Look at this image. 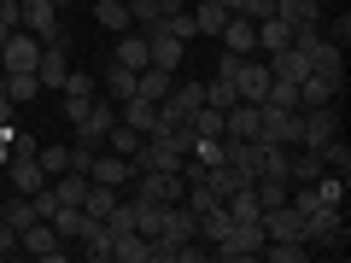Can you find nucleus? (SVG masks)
Returning a JSON list of instances; mask_svg holds the SVG:
<instances>
[{
  "label": "nucleus",
  "mask_w": 351,
  "mask_h": 263,
  "mask_svg": "<svg viewBox=\"0 0 351 263\" xmlns=\"http://www.w3.org/2000/svg\"><path fill=\"white\" fill-rule=\"evenodd\" d=\"M263 240H269V234H263V216H252V223H234L223 240H217V246H211V258H228V263H252V258L263 251Z\"/></svg>",
  "instance_id": "nucleus-1"
},
{
  "label": "nucleus",
  "mask_w": 351,
  "mask_h": 263,
  "mask_svg": "<svg viewBox=\"0 0 351 263\" xmlns=\"http://www.w3.org/2000/svg\"><path fill=\"white\" fill-rule=\"evenodd\" d=\"M346 240H351V228H346V211H316V216H304V246L311 251H346Z\"/></svg>",
  "instance_id": "nucleus-2"
},
{
  "label": "nucleus",
  "mask_w": 351,
  "mask_h": 263,
  "mask_svg": "<svg viewBox=\"0 0 351 263\" xmlns=\"http://www.w3.org/2000/svg\"><path fill=\"white\" fill-rule=\"evenodd\" d=\"M18 24H24L41 47H47V41H64V18H59L53 0H24V6H18Z\"/></svg>",
  "instance_id": "nucleus-3"
},
{
  "label": "nucleus",
  "mask_w": 351,
  "mask_h": 263,
  "mask_svg": "<svg viewBox=\"0 0 351 263\" xmlns=\"http://www.w3.org/2000/svg\"><path fill=\"white\" fill-rule=\"evenodd\" d=\"M64 246H71V240H64L59 228L47 223V216H41V223H29L24 234H18V251H24V258H41V263H59Z\"/></svg>",
  "instance_id": "nucleus-4"
},
{
  "label": "nucleus",
  "mask_w": 351,
  "mask_h": 263,
  "mask_svg": "<svg viewBox=\"0 0 351 263\" xmlns=\"http://www.w3.org/2000/svg\"><path fill=\"white\" fill-rule=\"evenodd\" d=\"M112 123H117V105H112V100H94V105H88V117L76 123V147L100 152V147H106V129H112Z\"/></svg>",
  "instance_id": "nucleus-5"
},
{
  "label": "nucleus",
  "mask_w": 351,
  "mask_h": 263,
  "mask_svg": "<svg viewBox=\"0 0 351 263\" xmlns=\"http://www.w3.org/2000/svg\"><path fill=\"white\" fill-rule=\"evenodd\" d=\"M36 64H41V41L18 24L12 36H6V47H0V71H36Z\"/></svg>",
  "instance_id": "nucleus-6"
},
{
  "label": "nucleus",
  "mask_w": 351,
  "mask_h": 263,
  "mask_svg": "<svg viewBox=\"0 0 351 263\" xmlns=\"http://www.w3.org/2000/svg\"><path fill=\"white\" fill-rule=\"evenodd\" d=\"M36 76H41V88H47V94H59L64 76H71V41H47V47H41Z\"/></svg>",
  "instance_id": "nucleus-7"
},
{
  "label": "nucleus",
  "mask_w": 351,
  "mask_h": 263,
  "mask_svg": "<svg viewBox=\"0 0 351 263\" xmlns=\"http://www.w3.org/2000/svg\"><path fill=\"white\" fill-rule=\"evenodd\" d=\"M234 88H240V100H252V105H263V94H269V59H240V71H234Z\"/></svg>",
  "instance_id": "nucleus-8"
},
{
  "label": "nucleus",
  "mask_w": 351,
  "mask_h": 263,
  "mask_svg": "<svg viewBox=\"0 0 351 263\" xmlns=\"http://www.w3.org/2000/svg\"><path fill=\"white\" fill-rule=\"evenodd\" d=\"M88 181H106V188H129V181H135V164H129L123 152H94V164H88Z\"/></svg>",
  "instance_id": "nucleus-9"
},
{
  "label": "nucleus",
  "mask_w": 351,
  "mask_h": 263,
  "mask_svg": "<svg viewBox=\"0 0 351 263\" xmlns=\"http://www.w3.org/2000/svg\"><path fill=\"white\" fill-rule=\"evenodd\" d=\"M217 36H223V53H240V59L258 53V24H252L246 12H228V24L217 29Z\"/></svg>",
  "instance_id": "nucleus-10"
},
{
  "label": "nucleus",
  "mask_w": 351,
  "mask_h": 263,
  "mask_svg": "<svg viewBox=\"0 0 351 263\" xmlns=\"http://www.w3.org/2000/svg\"><path fill=\"white\" fill-rule=\"evenodd\" d=\"M141 36H147V53H152V64H158V71H182V53H188V41H176L170 29H141Z\"/></svg>",
  "instance_id": "nucleus-11"
},
{
  "label": "nucleus",
  "mask_w": 351,
  "mask_h": 263,
  "mask_svg": "<svg viewBox=\"0 0 351 263\" xmlns=\"http://www.w3.org/2000/svg\"><path fill=\"white\" fill-rule=\"evenodd\" d=\"M152 240H199V216L188 211V199H176V205H164V228Z\"/></svg>",
  "instance_id": "nucleus-12"
},
{
  "label": "nucleus",
  "mask_w": 351,
  "mask_h": 263,
  "mask_svg": "<svg viewBox=\"0 0 351 263\" xmlns=\"http://www.w3.org/2000/svg\"><path fill=\"white\" fill-rule=\"evenodd\" d=\"M263 234L269 240H304V216L293 211V199L276 205V211H263Z\"/></svg>",
  "instance_id": "nucleus-13"
},
{
  "label": "nucleus",
  "mask_w": 351,
  "mask_h": 263,
  "mask_svg": "<svg viewBox=\"0 0 351 263\" xmlns=\"http://www.w3.org/2000/svg\"><path fill=\"white\" fill-rule=\"evenodd\" d=\"M252 135H258V105H252V100H234V105L223 112V140H252Z\"/></svg>",
  "instance_id": "nucleus-14"
},
{
  "label": "nucleus",
  "mask_w": 351,
  "mask_h": 263,
  "mask_svg": "<svg viewBox=\"0 0 351 263\" xmlns=\"http://www.w3.org/2000/svg\"><path fill=\"white\" fill-rule=\"evenodd\" d=\"M117 199H123V188H106V181H88V193H82V216H88V223H106V216L117 211Z\"/></svg>",
  "instance_id": "nucleus-15"
},
{
  "label": "nucleus",
  "mask_w": 351,
  "mask_h": 263,
  "mask_svg": "<svg viewBox=\"0 0 351 263\" xmlns=\"http://www.w3.org/2000/svg\"><path fill=\"white\" fill-rule=\"evenodd\" d=\"M0 88H6V100H12V105H29V100H41V94H47L36 71H0Z\"/></svg>",
  "instance_id": "nucleus-16"
},
{
  "label": "nucleus",
  "mask_w": 351,
  "mask_h": 263,
  "mask_svg": "<svg viewBox=\"0 0 351 263\" xmlns=\"http://www.w3.org/2000/svg\"><path fill=\"white\" fill-rule=\"evenodd\" d=\"M6 175H12V193H41V188H47V170H41L36 152H29V158H12Z\"/></svg>",
  "instance_id": "nucleus-17"
},
{
  "label": "nucleus",
  "mask_w": 351,
  "mask_h": 263,
  "mask_svg": "<svg viewBox=\"0 0 351 263\" xmlns=\"http://www.w3.org/2000/svg\"><path fill=\"white\" fill-rule=\"evenodd\" d=\"M117 117H123L135 135H152V129H158V100H141V94H129V100L117 105Z\"/></svg>",
  "instance_id": "nucleus-18"
},
{
  "label": "nucleus",
  "mask_w": 351,
  "mask_h": 263,
  "mask_svg": "<svg viewBox=\"0 0 351 263\" xmlns=\"http://www.w3.org/2000/svg\"><path fill=\"white\" fill-rule=\"evenodd\" d=\"M0 223L24 234L29 223H41V211H36V199H29V193H6V199H0Z\"/></svg>",
  "instance_id": "nucleus-19"
},
{
  "label": "nucleus",
  "mask_w": 351,
  "mask_h": 263,
  "mask_svg": "<svg viewBox=\"0 0 351 263\" xmlns=\"http://www.w3.org/2000/svg\"><path fill=\"white\" fill-rule=\"evenodd\" d=\"M112 59H117V64H129V71H147V64H152L147 36H141V29H123V36H117V47H112Z\"/></svg>",
  "instance_id": "nucleus-20"
},
{
  "label": "nucleus",
  "mask_w": 351,
  "mask_h": 263,
  "mask_svg": "<svg viewBox=\"0 0 351 263\" xmlns=\"http://www.w3.org/2000/svg\"><path fill=\"white\" fill-rule=\"evenodd\" d=\"M276 18H281V24H287V29H304V24H322V0H281V6H276Z\"/></svg>",
  "instance_id": "nucleus-21"
},
{
  "label": "nucleus",
  "mask_w": 351,
  "mask_h": 263,
  "mask_svg": "<svg viewBox=\"0 0 351 263\" xmlns=\"http://www.w3.org/2000/svg\"><path fill=\"white\" fill-rule=\"evenodd\" d=\"M339 94H346V88H334V82H322V76H304L299 82V112H311V105H339Z\"/></svg>",
  "instance_id": "nucleus-22"
},
{
  "label": "nucleus",
  "mask_w": 351,
  "mask_h": 263,
  "mask_svg": "<svg viewBox=\"0 0 351 263\" xmlns=\"http://www.w3.org/2000/svg\"><path fill=\"white\" fill-rule=\"evenodd\" d=\"M76 246H82V251H88L94 263H112V228H106V223H82Z\"/></svg>",
  "instance_id": "nucleus-23"
},
{
  "label": "nucleus",
  "mask_w": 351,
  "mask_h": 263,
  "mask_svg": "<svg viewBox=\"0 0 351 263\" xmlns=\"http://www.w3.org/2000/svg\"><path fill=\"white\" fill-rule=\"evenodd\" d=\"M252 199H258V211H276V205H287V199H293V181L258 175V181H252Z\"/></svg>",
  "instance_id": "nucleus-24"
},
{
  "label": "nucleus",
  "mask_w": 351,
  "mask_h": 263,
  "mask_svg": "<svg viewBox=\"0 0 351 263\" xmlns=\"http://www.w3.org/2000/svg\"><path fill=\"white\" fill-rule=\"evenodd\" d=\"M129 94H135V71H129V64H117V59H106V100L123 105Z\"/></svg>",
  "instance_id": "nucleus-25"
},
{
  "label": "nucleus",
  "mask_w": 351,
  "mask_h": 263,
  "mask_svg": "<svg viewBox=\"0 0 351 263\" xmlns=\"http://www.w3.org/2000/svg\"><path fill=\"white\" fill-rule=\"evenodd\" d=\"M176 82V71H158V64H147V71H135V94L141 100H164Z\"/></svg>",
  "instance_id": "nucleus-26"
},
{
  "label": "nucleus",
  "mask_w": 351,
  "mask_h": 263,
  "mask_svg": "<svg viewBox=\"0 0 351 263\" xmlns=\"http://www.w3.org/2000/svg\"><path fill=\"white\" fill-rule=\"evenodd\" d=\"M281 47H293V29L281 24L276 12H269V18H258V53H281Z\"/></svg>",
  "instance_id": "nucleus-27"
},
{
  "label": "nucleus",
  "mask_w": 351,
  "mask_h": 263,
  "mask_svg": "<svg viewBox=\"0 0 351 263\" xmlns=\"http://www.w3.org/2000/svg\"><path fill=\"white\" fill-rule=\"evenodd\" d=\"M112 258H123V263H152V240L129 228V234H117V240H112Z\"/></svg>",
  "instance_id": "nucleus-28"
},
{
  "label": "nucleus",
  "mask_w": 351,
  "mask_h": 263,
  "mask_svg": "<svg viewBox=\"0 0 351 263\" xmlns=\"http://www.w3.org/2000/svg\"><path fill=\"white\" fill-rule=\"evenodd\" d=\"M94 24H100V29H112V36L135 29V24H129V6H123V0H94Z\"/></svg>",
  "instance_id": "nucleus-29"
},
{
  "label": "nucleus",
  "mask_w": 351,
  "mask_h": 263,
  "mask_svg": "<svg viewBox=\"0 0 351 263\" xmlns=\"http://www.w3.org/2000/svg\"><path fill=\"white\" fill-rule=\"evenodd\" d=\"M47 188H53V199H59V205H82V193H88V175H82V170H64V175H53Z\"/></svg>",
  "instance_id": "nucleus-30"
},
{
  "label": "nucleus",
  "mask_w": 351,
  "mask_h": 263,
  "mask_svg": "<svg viewBox=\"0 0 351 263\" xmlns=\"http://www.w3.org/2000/svg\"><path fill=\"white\" fill-rule=\"evenodd\" d=\"M234 228V216H228V205H211V211H199V240L205 246H217V240Z\"/></svg>",
  "instance_id": "nucleus-31"
},
{
  "label": "nucleus",
  "mask_w": 351,
  "mask_h": 263,
  "mask_svg": "<svg viewBox=\"0 0 351 263\" xmlns=\"http://www.w3.org/2000/svg\"><path fill=\"white\" fill-rule=\"evenodd\" d=\"M193 24H199V36H217L228 24V6L223 0H193Z\"/></svg>",
  "instance_id": "nucleus-32"
},
{
  "label": "nucleus",
  "mask_w": 351,
  "mask_h": 263,
  "mask_svg": "<svg viewBox=\"0 0 351 263\" xmlns=\"http://www.w3.org/2000/svg\"><path fill=\"white\" fill-rule=\"evenodd\" d=\"M258 258H269V263H304V258H311V246H304V240H263Z\"/></svg>",
  "instance_id": "nucleus-33"
},
{
  "label": "nucleus",
  "mask_w": 351,
  "mask_h": 263,
  "mask_svg": "<svg viewBox=\"0 0 351 263\" xmlns=\"http://www.w3.org/2000/svg\"><path fill=\"white\" fill-rule=\"evenodd\" d=\"M234 100H240L234 76H217V71H211V82H205V105H217V112H228Z\"/></svg>",
  "instance_id": "nucleus-34"
},
{
  "label": "nucleus",
  "mask_w": 351,
  "mask_h": 263,
  "mask_svg": "<svg viewBox=\"0 0 351 263\" xmlns=\"http://www.w3.org/2000/svg\"><path fill=\"white\" fill-rule=\"evenodd\" d=\"M36 158H41V170H47V181H53V175H64L76 164V152L71 147H36Z\"/></svg>",
  "instance_id": "nucleus-35"
},
{
  "label": "nucleus",
  "mask_w": 351,
  "mask_h": 263,
  "mask_svg": "<svg viewBox=\"0 0 351 263\" xmlns=\"http://www.w3.org/2000/svg\"><path fill=\"white\" fill-rule=\"evenodd\" d=\"M263 105H299V82H293V76H269V94H263Z\"/></svg>",
  "instance_id": "nucleus-36"
},
{
  "label": "nucleus",
  "mask_w": 351,
  "mask_h": 263,
  "mask_svg": "<svg viewBox=\"0 0 351 263\" xmlns=\"http://www.w3.org/2000/svg\"><path fill=\"white\" fill-rule=\"evenodd\" d=\"M188 135H223V112H217V105H199V112L188 117Z\"/></svg>",
  "instance_id": "nucleus-37"
},
{
  "label": "nucleus",
  "mask_w": 351,
  "mask_h": 263,
  "mask_svg": "<svg viewBox=\"0 0 351 263\" xmlns=\"http://www.w3.org/2000/svg\"><path fill=\"white\" fill-rule=\"evenodd\" d=\"M164 29H170L176 41H199V24H193V12H188V6H182V12H170V18H164Z\"/></svg>",
  "instance_id": "nucleus-38"
},
{
  "label": "nucleus",
  "mask_w": 351,
  "mask_h": 263,
  "mask_svg": "<svg viewBox=\"0 0 351 263\" xmlns=\"http://www.w3.org/2000/svg\"><path fill=\"white\" fill-rule=\"evenodd\" d=\"M59 94H76V100H94V76L71 71V76H64V88H59Z\"/></svg>",
  "instance_id": "nucleus-39"
},
{
  "label": "nucleus",
  "mask_w": 351,
  "mask_h": 263,
  "mask_svg": "<svg viewBox=\"0 0 351 263\" xmlns=\"http://www.w3.org/2000/svg\"><path fill=\"white\" fill-rule=\"evenodd\" d=\"M88 105H94V100H76V94H59V112L71 117V123H82V117H88Z\"/></svg>",
  "instance_id": "nucleus-40"
},
{
  "label": "nucleus",
  "mask_w": 351,
  "mask_h": 263,
  "mask_svg": "<svg viewBox=\"0 0 351 263\" xmlns=\"http://www.w3.org/2000/svg\"><path fill=\"white\" fill-rule=\"evenodd\" d=\"M6 258H18V228L0 223V263H6Z\"/></svg>",
  "instance_id": "nucleus-41"
},
{
  "label": "nucleus",
  "mask_w": 351,
  "mask_h": 263,
  "mask_svg": "<svg viewBox=\"0 0 351 263\" xmlns=\"http://www.w3.org/2000/svg\"><path fill=\"white\" fill-rule=\"evenodd\" d=\"M276 6H281V0H246V18H252V24H258V18H269V12H276Z\"/></svg>",
  "instance_id": "nucleus-42"
},
{
  "label": "nucleus",
  "mask_w": 351,
  "mask_h": 263,
  "mask_svg": "<svg viewBox=\"0 0 351 263\" xmlns=\"http://www.w3.org/2000/svg\"><path fill=\"white\" fill-rule=\"evenodd\" d=\"M0 129H12V100H6V88H0Z\"/></svg>",
  "instance_id": "nucleus-43"
},
{
  "label": "nucleus",
  "mask_w": 351,
  "mask_h": 263,
  "mask_svg": "<svg viewBox=\"0 0 351 263\" xmlns=\"http://www.w3.org/2000/svg\"><path fill=\"white\" fill-rule=\"evenodd\" d=\"M223 6H228V12H246V0H223Z\"/></svg>",
  "instance_id": "nucleus-44"
},
{
  "label": "nucleus",
  "mask_w": 351,
  "mask_h": 263,
  "mask_svg": "<svg viewBox=\"0 0 351 263\" xmlns=\"http://www.w3.org/2000/svg\"><path fill=\"white\" fill-rule=\"evenodd\" d=\"M6 36H12V24H6V18H0V47H6Z\"/></svg>",
  "instance_id": "nucleus-45"
}]
</instances>
